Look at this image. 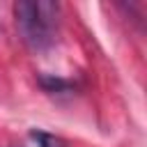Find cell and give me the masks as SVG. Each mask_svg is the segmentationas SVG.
<instances>
[{
	"label": "cell",
	"mask_w": 147,
	"mask_h": 147,
	"mask_svg": "<svg viewBox=\"0 0 147 147\" xmlns=\"http://www.w3.org/2000/svg\"><path fill=\"white\" fill-rule=\"evenodd\" d=\"M16 28L28 48L41 53L48 51L57 39L60 5L51 0H21L14 5Z\"/></svg>",
	"instance_id": "obj_1"
},
{
	"label": "cell",
	"mask_w": 147,
	"mask_h": 147,
	"mask_svg": "<svg viewBox=\"0 0 147 147\" xmlns=\"http://www.w3.org/2000/svg\"><path fill=\"white\" fill-rule=\"evenodd\" d=\"M30 136L39 147H67V142L60 136H53V133H46V131H32Z\"/></svg>",
	"instance_id": "obj_2"
}]
</instances>
